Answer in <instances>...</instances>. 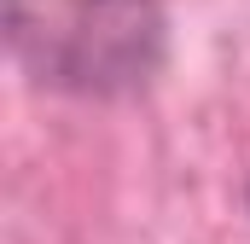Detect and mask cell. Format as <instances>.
<instances>
[{
    "mask_svg": "<svg viewBox=\"0 0 250 244\" xmlns=\"http://www.w3.org/2000/svg\"><path fill=\"white\" fill-rule=\"evenodd\" d=\"M245 203H250V192H245Z\"/></svg>",
    "mask_w": 250,
    "mask_h": 244,
    "instance_id": "7a4b0ae2",
    "label": "cell"
},
{
    "mask_svg": "<svg viewBox=\"0 0 250 244\" xmlns=\"http://www.w3.org/2000/svg\"><path fill=\"white\" fill-rule=\"evenodd\" d=\"M12 70L53 99L128 105L169 64L163 0H0Z\"/></svg>",
    "mask_w": 250,
    "mask_h": 244,
    "instance_id": "6da1fadb",
    "label": "cell"
}]
</instances>
